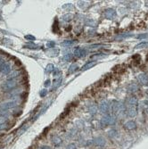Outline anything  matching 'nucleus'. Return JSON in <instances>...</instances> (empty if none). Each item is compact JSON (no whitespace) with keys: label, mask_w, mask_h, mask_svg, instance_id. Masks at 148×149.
<instances>
[{"label":"nucleus","mask_w":148,"mask_h":149,"mask_svg":"<svg viewBox=\"0 0 148 149\" xmlns=\"http://www.w3.org/2000/svg\"><path fill=\"white\" fill-rule=\"evenodd\" d=\"M23 47L29 48V49H31V50H37V49L40 48V46H39L38 45L33 43V42H29V43H27V44L24 45Z\"/></svg>","instance_id":"nucleus-7"},{"label":"nucleus","mask_w":148,"mask_h":149,"mask_svg":"<svg viewBox=\"0 0 148 149\" xmlns=\"http://www.w3.org/2000/svg\"><path fill=\"white\" fill-rule=\"evenodd\" d=\"M63 59H64V61H67V62H69V61H71L72 60V55H65L64 57H63Z\"/></svg>","instance_id":"nucleus-21"},{"label":"nucleus","mask_w":148,"mask_h":149,"mask_svg":"<svg viewBox=\"0 0 148 149\" xmlns=\"http://www.w3.org/2000/svg\"><path fill=\"white\" fill-rule=\"evenodd\" d=\"M53 31H54V32H57V31H59V27H58L57 20H55V23L53 24Z\"/></svg>","instance_id":"nucleus-16"},{"label":"nucleus","mask_w":148,"mask_h":149,"mask_svg":"<svg viewBox=\"0 0 148 149\" xmlns=\"http://www.w3.org/2000/svg\"><path fill=\"white\" fill-rule=\"evenodd\" d=\"M101 108H102L101 110H102L103 112H106V111H107V109H106L107 106H106L105 104H102V105H101Z\"/></svg>","instance_id":"nucleus-23"},{"label":"nucleus","mask_w":148,"mask_h":149,"mask_svg":"<svg viewBox=\"0 0 148 149\" xmlns=\"http://www.w3.org/2000/svg\"><path fill=\"white\" fill-rule=\"evenodd\" d=\"M72 19V16L70 15V14H68V15H64L63 16V20H64V21H70V20Z\"/></svg>","instance_id":"nucleus-22"},{"label":"nucleus","mask_w":148,"mask_h":149,"mask_svg":"<svg viewBox=\"0 0 148 149\" xmlns=\"http://www.w3.org/2000/svg\"><path fill=\"white\" fill-rule=\"evenodd\" d=\"M55 71V65L52 64H49L46 66V73H50V72H53Z\"/></svg>","instance_id":"nucleus-12"},{"label":"nucleus","mask_w":148,"mask_h":149,"mask_svg":"<svg viewBox=\"0 0 148 149\" xmlns=\"http://www.w3.org/2000/svg\"><path fill=\"white\" fill-rule=\"evenodd\" d=\"M95 64H96V63H95V62L87 63V64H86L83 67H82L81 70L82 71H86V70H87V69H89V68H91V67H93L94 65H95Z\"/></svg>","instance_id":"nucleus-10"},{"label":"nucleus","mask_w":148,"mask_h":149,"mask_svg":"<svg viewBox=\"0 0 148 149\" xmlns=\"http://www.w3.org/2000/svg\"><path fill=\"white\" fill-rule=\"evenodd\" d=\"M60 74H61V72H60V71H58V70H55L53 72V75H55V76L60 75Z\"/></svg>","instance_id":"nucleus-24"},{"label":"nucleus","mask_w":148,"mask_h":149,"mask_svg":"<svg viewBox=\"0 0 148 149\" xmlns=\"http://www.w3.org/2000/svg\"><path fill=\"white\" fill-rule=\"evenodd\" d=\"M104 123H105V124H108V123H110V124H112V118L111 117H109V116H106V117H104V119H103V121H102Z\"/></svg>","instance_id":"nucleus-13"},{"label":"nucleus","mask_w":148,"mask_h":149,"mask_svg":"<svg viewBox=\"0 0 148 149\" xmlns=\"http://www.w3.org/2000/svg\"><path fill=\"white\" fill-rule=\"evenodd\" d=\"M55 45V43L54 41H49V42H47V44H46V46H47V47H54Z\"/></svg>","instance_id":"nucleus-20"},{"label":"nucleus","mask_w":148,"mask_h":149,"mask_svg":"<svg viewBox=\"0 0 148 149\" xmlns=\"http://www.w3.org/2000/svg\"><path fill=\"white\" fill-rule=\"evenodd\" d=\"M38 149H52V148L48 146H40Z\"/></svg>","instance_id":"nucleus-27"},{"label":"nucleus","mask_w":148,"mask_h":149,"mask_svg":"<svg viewBox=\"0 0 148 149\" xmlns=\"http://www.w3.org/2000/svg\"><path fill=\"white\" fill-rule=\"evenodd\" d=\"M66 149H77V146L73 143H72V144H69L66 146Z\"/></svg>","instance_id":"nucleus-17"},{"label":"nucleus","mask_w":148,"mask_h":149,"mask_svg":"<svg viewBox=\"0 0 148 149\" xmlns=\"http://www.w3.org/2000/svg\"><path fill=\"white\" fill-rule=\"evenodd\" d=\"M92 142L94 145H95L97 146H103L105 145V140L103 137H96V138L94 139Z\"/></svg>","instance_id":"nucleus-5"},{"label":"nucleus","mask_w":148,"mask_h":149,"mask_svg":"<svg viewBox=\"0 0 148 149\" xmlns=\"http://www.w3.org/2000/svg\"><path fill=\"white\" fill-rule=\"evenodd\" d=\"M7 117L5 116H0V130L6 128V124H7Z\"/></svg>","instance_id":"nucleus-8"},{"label":"nucleus","mask_w":148,"mask_h":149,"mask_svg":"<svg viewBox=\"0 0 148 149\" xmlns=\"http://www.w3.org/2000/svg\"><path fill=\"white\" fill-rule=\"evenodd\" d=\"M25 38H27V39H29V40H32V41L36 39V38H35L34 36H31V35H26Z\"/></svg>","instance_id":"nucleus-19"},{"label":"nucleus","mask_w":148,"mask_h":149,"mask_svg":"<svg viewBox=\"0 0 148 149\" xmlns=\"http://www.w3.org/2000/svg\"><path fill=\"white\" fill-rule=\"evenodd\" d=\"M18 85L17 78H14V79H9L2 85V90L4 92H11V91L14 90Z\"/></svg>","instance_id":"nucleus-1"},{"label":"nucleus","mask_w":148,"mask_h":149,"mask_svg":"<svg viewBox=\"0 0 148 149\" xmlns=\"http://www.w3.org/2000/svg\"><path fill=\"white\" fill-rule=\"evenodd\" d=\"M46 93H47V90H46V88H44V89H42V90L40 91V93H39V95H40L41 97H44V96H46Z\"/></svg>","instance_id":"nucleus-18"},{"label":"nucleus","mask_w":148,"mask_h":149,"mask_svg":"<svg viewBox=\"0 0 148 149\" xmlns=\"http://www.w3.org/2000/svg\"><path fill=\"white\" fill-rule=\"evenodd\" d=\"M77 41H75V40H65V41L63 42V46H71V45H73L75 44Z\"/></svg>","instance_id":"nucleus-14"},{"label":"nucleus","mask_w":148,"mask_h":149,"mask_svg":"<svg viewBox=\"0 0 148 149\" xmlns=\"http://www.w3.org/2000/svg\"><path fill=\"white\" fill-rule=\"evenodd\" d=\"M77 70H78V66L76 64L71 65V67L69 68V73H72V72H76Z\"/></svg>","instance_id":"nucleus-15"},{"label":"nucleus","mask_w":148,"mask_h":149,"mask_svg":"<svg viewBox=\"0 0 148 149\" xmlns=\"http://www.w3.org/2000/svg\"><path fill=\"white\" fill-rule=\"evenodd\" d=\"M51 141L55 146H60L63 144V140H62L61 137H58V136H54V137H52Z\"/></svg>","instance_id":"nucleus-6"},{"label":"nucleus","mask_w":148,"mask_h":149,"mask_svg":"<svg viewBox=\"0 0 148 149\" xmlns=\"http://www.w3.org/2000/svg\"><path fill=\"white\" fill-rule=\"evenodd\" d=\"M5 59H4L3 57H1V56H0V67H1L2 65H3L4 64H5Z\"/></svg>","instance_id":"nucleus-25"},{"label":"nucleus","mask_w":148,"mask_h":149,"mask_svg":"<svg viewBox=\"0 0 148 149\" xmlns=\"http://www.w3.org/2000/svg\"><path fill=\"white\" fill-rule=\"evenodd\" d=\"M125 128H127V130H133V128H136V124H135L134 122H129L128 123H126V125H125Z\"/></svg>","instance_id":"nucleus-11"},{"label":"nucleus","mask_w":148,"mask_h":149,"mask_svg":"<svg viewBox=\"0 0 148 149\" xmlns=\"http://www.w3.org/2000/svg\"><path fill=\"white\" fill-rule=\"evenodd\" d=\"M11 69H12V66H11L10 64L8 63H5L1 67H0V73L1 74H8L9 72H11Z\"/></svg>","instance_id":"nucleus-3"},{"label":"nucleus","mask_w":148,"mask_h":149,"mask_svg":"<svg viewBox=\"0 0 148 149\" xmlns=\"http://www.w3.org/2000/svg\"><path fill=\"white\" fill-rule=\"evenodd\" d=\"M50 83H51V81H49V80H47V81H46V82H45V87H49V86H50Z\"/></svg>","instance_id":"nucleus-26"},{"label":"nucleus","mask_w":148,"mask_h":149,"mask_svg":"<svg viewBox=\"0 0 148 149\" xmlns=\"http://www.w3.org/2000/svg\"><path fill=\"white\" fill-rule=\"evenodd\" d=\"M86 53H87V52H86L85 49H83V48H81V47H77L76 49L74 50L73 55L75 57H77V58H80V57L85 56Z\"/></svg>","instance_id":"nucleus-4"},{"label":"nucleus","mask_w":148,"mask_h":149,"mask_svg":"<svg viewBox=\"0 0 148 149\" xmlns=\"http://www.w3.org/2000/svg\"><path fill=\"white\" fill-rule=\"evenodd\" d=\"M18 101L17 100H14V101H9V102H5V103L2 104L0 105V110L2 111L7 112L9 109H13V108L16 107L18 105Z\"/></svg>","instance_id":"nucleus-2"},{"label":"nucleus","mask_w":148,"mask_h":149,"mask_svg":"<svg viewBox=\"0 0 148 149\" xmlns=\"http://www.w3.org/2000/svg\"><path fill=\"white\" fill-rule=\"evenodd\" d=\"M62 84V79H55L53 81V88H52V90H55V89H57L58 87H60V85Z\"/></svg>","instance_id":"nucleus-9"}]
</instances>
